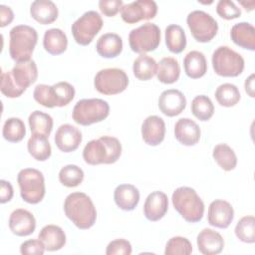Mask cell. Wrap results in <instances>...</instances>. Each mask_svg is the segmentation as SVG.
Returning a JSON list of instances; mask_svg holds the SVG:
<instances>
[{"instance_id": "obj_1", "label": "cell", "mask_w": 255, "mask_h": 255, "mask_svg": "<svg viewBox=\"0 0 255 255\" xmlns=\"http://www.w3.org/2000/svg\"><path fill=\"white\" fill-rule=\"evenodd\" d=\"M38 78L35 61L29 60L15 64L9 72L1 74V92L7 98L20 97Z\"/></svg>"}, {"instance_id": "obj_2", "label": "cell", "mask_w": 255, "mask_h": 255, "mask_svg": "<svg viewBox=\"0 0 255 255\" xmlns=\"http://www.w3.org/2000/svg\"><path fill=\"white\" fill-rule=\"evenodd\" d=\"M64 211L66 216L79 228H91L97 219L96 207L86 193H70L64 202Z\"/></svg>"}, {"instance_id": "obj_3", "label": "cell", "mask_w": 255, "mask_h": 255, "mask_svg": "<svg viewBox=\"0 0 255 255\" xmlns=\"http://www.w3.org/2000/svg\"><path fill=\"white\" fill-rule=\"evenodd\" d=\"M122 154V144L115 136L104 135L90 140L84 147L83 158L91 165L115 163Z\"/></svg>"}, {"instance_id": "obj_4", "label": "cell", "mask_w": 255, "mask_h": 255, "mask_svg": "<svg viewBox=\"0 0 255 255\" xmlns=\"http://www.w3.org/2000/svg\"><path fill=\"white\" fill-rule=\"evenodd\" d=\"M9 54L16 62L31 60L38 41L37 31L28 25L14 26L9 33Z\"/></svg>"}, {"instance_id": "obj_5", "label": "cell", "mask_w": 255, "mask_h": 255, "mask_svg": "<svg viewBox=\"0 0 255 255\" xmlns=\"http://www.w3.org/2000/svg\"><path fill=\"white\" fill-rule=\"evenodd\" d=\"M174 209L182 218L190 223L198 222L204 213V203L197 192L188 186L176 188L171 196Z\"/></svg>"}, {"instance_id": "obj_6", "label": "cell", "mask_w": 255, "mask_h": 255, "mask_svg": "<svg viewBox=\"0 0 255 255\" xmlns=\"http://www.w3.org/2000/svg\"><path fill=\"white\" fill-rule=\"evenodd\" d=\"M75 97V88L68 82H59L53 86L40 84L33 92L34 100L46 108L64 107Z\"/></svg>"}, {"instance_id": "obj_7", "label": "cell", "mask_w": 255, "mask_h": 255, "mask_svg": "<svg viewBox=\"0 0 255 255\" xmlns=\"http://www.w3.org/2000/svg\"><path fill=\"white\" fill-rule=\"evenodd\" d=\"M22 199L30 204H37L45 196V179L43 173L35 168L21 169L17 175Z\"/></svg>"}, {"instance_id": "obj_8", "label": "cell", "mask_w": 255, "mask_h": 255, "mask_svg": "<svg viewBox=\"0 0 255 255\" xmlns=\"http://www.w3.org/2000/svg\"><path fill=\"white\" fill-rule=\"evenodd\" d=\"M110 106L102 99H83L77 102L72 117L75 123L81 126H90L107 119Z\"/></svg>"}, {"instance_id": "obj_9", "label": "cell", "mask_w": 255, "mask_h": 255, "mask_svg": "<svg viewBox=\"0 0 255 255\" xmlns=\"http://www.w3.org/2000/svg\"><path fill=\"white\" fill-rule=\"evenodd\" d=\"M211 61L214 72L221 77H237L244 70L243 57L228 46L218 47Z\"/></svg>"}, {"instance_id": "obj_10", "label": "cell", "mask_w": 255, "mask_h": 255, "mask_svg": "<svg viewBox=\"0 0 255 255\" xmlns=\"http://www.w3.org/2000/svg\"><path fill=\"white\" fill-rule=\"evenodd\" d=\"M130 49L139 54L154 51L160 44V29L154 23H145L132 29L128 35Z\"/></svg>"}, {"instance_id": "obj_11", "label": "cell", "mask_w": 255, "mask_h": 255, "mask_svg": "<svg viewBox=\"0 0 255 255\" xmlns=\"http://www.w3.org/2000/svg\"><path fill=\"white\" fill-rule=\"evenodd\" d=\"M128 85L127 73L119 68H107L99 71L94 79L96 90L107 96L124 92Z\"/></svg>"}, {"instance_id": "obj_12", "label": "cell", "mask_w": 255, "mask_h": 255, "mask_svg": "<svg viewBox=\"0 0 255 255\" xmlns=\"http://www.w3.org/2000/svg\"><path fill=\"white\" fill-rule=\"evenodd\" d=\"M103 19L97 11H88L72 24L73 37L79 45H89L103 27Z\"/></svg>"}, {"instance_id": "obj_13", "label": "cell", "mask_w": 255, "mask_h": 255, "mask_svg": "<svg viewBox=\"0 0 255 255\" xmlns=\"http://www.w3.org/2000/svg\"><path fill=\"white\" fill-rule=\"evenodd\" d=\"M187 26L193 38L200 43L210 42L218 31L217 21L202 10H194L187 15Z\"/></svg>"}, {"instance_id": "obj_14", "label": "cell", "mask_w": 255, "mask_h": 255, "mask_svg": "<svg viewBox=\"0 0 255 255\" xmlns=\"http://www.w3.org/2000/svg\"><path fill=\"white\" fill-rule=\"evenodd\" d=\"M156 13L157 5L152 0H136L124 5L121 9L122 19L128 24L152 19Z\"/></svg>"}, {"instance_id": "obj_15", "label": "cell", "mask_w": 255, "mask_h": 255, "mask_svg": "<svg viewBox=\"0 0 255 255\" xmlns=\"http://www.w3.org/2000/svg\"><path fill=\"white\" fill-rule=\"evenodd\" d=\"M234 218V210L232 205L223 199L213 200L208 207L207 220L214 227L225 229Z\"/></svg>"}, {"instance_id": "obj_16", "label": "cell", "mask_w": 255, "mask_h": 255, "mask_svg": "<svg viewBox=\"0 0 255 255\" xmlns=\"http://www.w3.org/2000/svg\"><path fill=\"white\" fill-rule=\"evenodd\" d=\"M186 107L185 96L176 89L163 91L158 98V108L167 117H175L183 112Z\"/></svg>"}, {"instance_id": "obj_17", "label": "cell", "mask_w": 255, "mask_h": 255, "mask_svg": "<svg viewBox=\"0 0 255 255\" xmlns=\"http://www.w3.org/2000/svg\"><path fill=\"white\" fill-rule=\"evenodd\" d=\"M54 139L61 151L71 152L76 150L82 142V132L78 128L70 124H64L58 128Z\"/></svg>"}, {"instance_id": "obj_18", "label": "cell", "mask_w": 255, "mask_h": 255, "mask_svg": "<svg viewBox=\"0 0 255 255\" xmlns=\"http://www.w3.org/2000/svg\"><path fill=\"white\" fill-rule=\"evenodd\" d=\"M9 228L17 236H28L35 231L36 219L30 211L18 208L10 214Z\"/></svg>"}, {"instance_id": "obj_19", "label": "cell", "mask_w": 255, "mask_h": 255, "mask_svg": "<svg viewBox=\"0 0 255 255\" xmlns=\"http://www.w3.org/2000/svg\"><path fill=\"white\" fill-rule=\"evenodd\" d=\"M165 135L164 121L158 116H148L141 125V136L148 145H158Z\"/></svg>"}, {"instance_id": "obj_20", "label": "cell", "mask_w": 255, "mask_h": 255, "mask_svg": "<svg viewBox=\"0 0 255 255\" xmlns=\"http://www.w3.org/2000/svg\"><path fill=\"white\" fill-rule=\"evenodd\" d=\"M167 209L168 198L164 192L156 190L147 195L143 205V213L147 220L158 221L165 215Z\"/></svg>"}, {"instance_id": "obj_21", "label": "cell", "mask_w": 255, "mask_h": 255, "mask_svg": "<svg viewBox=\"0 0 255 255\" xmlns=\"http://www.w3.org/2000/svg\"><path fill=\"white\" fill-rule=\"evenodd\" d=\"M200 128L198 125L188 118L179 119L174 125L175 138L183 145H194L200 138Z\"/></svg>"}, {"instance_id": "obj_22", "label": "cell", "mask_w": 255, "mask_h": 255, "mask_svg": "<svg viewBox=\"0 0 255 255\" xmlns=\"http://www.w3.org/2000/svg\"><path fill=\"white\" fill-rule=\"evenodd\" d=\"M196 243L199 252L204 255L219 254L224 247L221 234L210 228H204L198 233Z\"/></svg>"}, {"instance_id": "obj_23", "label": "cell", "mask_w": 255, "mask_h": 255, "mask_svg": "<svg viewBox=\"0 0 255 255\" xmlns=\"http://www.w3.org/2000/svg\"><path fill=\"white\" fill-rule=\"evenodd\" d=\"M117 206L125 211H131L139 201V191L132 184H120L114 191Z\"/></svg>"}, {"instance_id": "obj_24", "label": "cell", "mask_w": 255, "mask_h": 255, "mask_svg": "<svg viewBox=\"0 0 255 255\" xmlns=\"http://www.w3.org/2000/svg\"><path fill=\"white\" fill-rule=\"evenodd\" d=\"M30 14L33 19L42 25H48L58 18V8L51 0H36L30 6Z\"/></svg>"}, {"instance_id": "obj_25", "label": "cell", "mask_w": 255, "mask_h": 255, "mask_svg": "<svg viewBox=\"0 0 255 255\" xmlns=\"http://www.w3.org/2000/svg\"><path fill=\"white\" fill-rule=\"evenodd\" d=\"M231 40L239 47L254 51L255 50V28L248 22H240L231 28Z\"/></svg>"}, {"instance_id": "obj_26", "label": "cell", "mask_w": 255, "mask_h": 255, "mask_svg": "<svg viewBox=\"0 0 255 255\" xmlns=\"http://www.w3.org/2000/svg\"><path fill=\"white\" fill-rule=\"evenodd\" d=\"M38 238L43 242L48 251H57L66 244V234L64 230L57 225H45L39 232Z\"/></svg>"}, {"instance_id": "obj_27", "label": "cell", "mask_w": 255, "mask_h": 255, "mask_svg": "<svg viewBox=\"0 0 255 255\" xmlns=\"http://www.w3.org/2000/svg\"><path fill=\"white\" fill-rule=\"evenodd\" d=\"M96 49L103 58H116L123 51V40L116 33H106L98 39Z\"/></svg>"}, {"instance_id": "obj_28", "label": "cell", "mask_w": 255, "mask_h": 255, "mask_svg": "<svg viewBox=\"0 0 255 255\" xmlns=\"http://www.w3.org/2000/svg\"><path fill=\"white\" fill-rule=\"evenodd\" d=\"M184 72L191 79H198L207 72V62L203 53L199 51L188 52L183 59Z\"/></svg>"}, {"instance_id": "obj_29", "label": "cell", "mask_w": 255, "mask_h": 255, "mask_svg": "<svg viewBox=\"0 0 255 255\" xmlns=\"http://www.w3.org/2000/svg\"><path fill=\"white\" fill-rule=\"evenodd\" d=\"M68 38L59 28L47 30L43 38V47L51 55H60L67 50Z\"/></svg>"}, {"instance_id": "obj_30", "label": "cell", "mask_w": 255, "mask_h": 255, "mask_svg": "<svg viewBox=\"0 0 255 255\" xmlns=\"http://www.w3.org/2000/svg\"><path fill=\"white\" fill-rule=\"evenodd\" d=\"M157 80L163 84H173L180 76L178 61L172 57H164L157 64Z\"/></svg>"}, {"instance_id": "obj_31", "label": "cell", "mask_w": 255, "mask_h": 255, "mask_svg": "<svg viewBox=\"0 0 255 255\" xmlns=\"http://www.w3.org/2000/svg\"><path fill=\"white\" fill-rule=\"evenodd\" d=\"M133 75L140 81L150 80L157 72V63L148 55L140 54L132 65Z\"/></svg>"}, {"instance_id": "obj_32", "label": "cell", "mask_w": 255, "mask_h": 255, "mask_svg": "<svg viewBox=\"0 0 255 255\" xmlns=\"http://www.w3.org/2000/svg\"><path fill=\"white\" fill-rule=\"evenodd\" d=\"M27 148L29 153L39 161L47 160L52 152L48 136L42 134L32 133L31 137L28 139Z\"/></svg>"}, {"instance_id": "obj_33", "label": "cell", "mask_w": 255, "mask_h": 255, "mask_svg": "<svg viewBox=\"0 0 255 255\" xmlns=\"http://www.w3.org/2000/svg\"><path fill=\"white\" fill-rule=\"evenodd\" d=\"M165 44L167 49L174 54L181 53L186 47V36L181 26L170 24L165 29Z\"/></svg>"}, {"instance_id": "obj_34", "label": "cell", "mask_w": 255, "mask_h": 255, "mask_svg": "<svg viewBox=\"0 0 255 255\" xmlns=\"http://www.w3.org/2000/svg\"><path fill=\"white\" fill-rule=\"evenodd\" d=\"M212 156L217 164L225 171L233 170L237 164V156L234 150L226 143H219L214 146Z\"/></svg>"}, {"instance_id": "obj_35", "label": "cell", "mask_w": 255, "mask_h": 255, "mask_svg": "<svg viewBox=\"0 0 255 255\" xmlns=\"http://www.w3.org/2000/svg\"><path fill=\"white\" fill-rule=\"evenodd\" d=\"M32 133L42 134L49 137L53 129V119L50 115L41 111H34L28 119Z\"/></svg>"}, {"instance_id": "obj_36", "label": "cell", "mask_w": 255, "mask_h": 255, "mask_svg": "<svg viewBox=\"0 0 255 255\" xmlns=\"http://www.w3.org/2000/svg\"><path fill=\"white\" fill-rule=\"evenodd\" d=\"M215 99L217 103L222 107H233L241 99L238 88L230 83H225L217 87L215 91Z\"/></svg>"}, {"instance_id": "obj_37", "label": "cell", "mask_w": 255, "mask_h": 255, "mask_svg": "<svg viewBox=\"0 0 255 255\" xmlns=\"http://www.w3.org/2000/svg\"><path fill=\"white\" fill-rule=\"evenodd\" d=\"M3 137L10 142L21 141L26 134L24 122L19 118H9L5 121L2 129Z\"/></svg>"}, {"instance_id": "obj_38", "label": "cell", "mask_w": 255, "mask_h": 255, "mask_svg": "<svg viewBox=\"0 0 255 255\" xmlns=\"http://www.w3.org/2000/svg\"><path fill=\"white\" fill-rule=\"evenodd\" d=\"M191 113L199 121L206 122L213 116L214 106L207 96L199 95L191 102Z\"/></svg>"}, {"instance_id": "obj_39", "label": "cell", "mask_w": 255, "mask_h": 255, "mask_svg": "<svg viewBox=\"0 0 255 255\" xmlns=\"http://www.w3.org/2000/svg\"><path fill=\"white\" fill-rule=\"evenodd\" d=\"M236 237L245 243L255 242V218L253 215L243 216L235 226Z\"/></svg>"}, {"instance_id": "obj_40", "label": "cell", "mask_w": 255, "mask_h": 255, "mask_svg": "<svg viewBox=\"0 0 255 255\" xmlns=\"http://www.w3.org/2000/svg\"><path fill=\"white\" fill-rule=\"evenodd\" d=\"M84 179V171L75 164H68L59 171L60 182L67 187H76L82 183Z\"/></svg>"}, {"instance_id": "obj_41", "label": "cell", "mask_w": 255, "mask_h": 255, "mask_svg": "<svg viewBox=\"0 0 255 255\" xmlns=\"http://www.w3.org/2000/svg\"><path fill=\"white\" fill-rule=\"evenodd\" d=\"M192 252V245L190 241L181 236H174L170 238L166 245L164 254L165 255H189Z\"/></svg>"}, {"instance_id": "obj_42", "label": "cell", "mask_w": 255, "mask_h": 255, "mask_svg": "<svg viewBox=\"0 0 255 255\" xmlns=\"http://www.w3.org/2000/svg\"><path fill=\"white\" fill-rule=\"evenodd\" d=\"M217 14L226 20H232L240 17L241 9L230 0H219L216 5Z\"/></svg>"}, {"instance_id": "obj_43", "label": "cell", "mask_w": 255, "mask_h": 255, "mask_svg": "<svg viewBox=\"0 0 255 255\" xmlns=\"http://www.w3.org/2000/svg\"><path fill=\"white\" fill-rule=\"evenodd\" d=\"M130 243L123 238L115 239L111 241L106 249L107 255H130L131 254Z\"/></svg>"}, {"instance_id": "obj_44", "label": "cell", "mask_w": 255, "mask_h": 255, "mask_svg": "<svg viewBox=\"0 0 255 255\" xmlns=\"http://www.w3.org/2000/svg\"><path fill=\"white\" fill-rule=\"evenodd\" d=\"M45 250V246L39 238L24 241L20 246V253L24 255H42L44 254Z\"/></svg>"}, {"instance_id": "obj_45", "label": "cell", "mask_w": 255, "mask_h": 255, "mask_svg": "<svg viewBox=\"0 0 255 255\" xmlns=\"http://www.w3.org/2000/svg\"><path fill=\"white\" fill-rule=\"evenodd\" d=\"M124 6L122 0H101L99 1V8L101 12L108 17H114Z\"/></svg>"}, {"instance_id": "obj_46", "label": "cell", "mask_w": 255, "mask_h": 255, "mask_svg": "<svg viewBox=\"0 0 255 255\" xmlns=\"http://www.w3.org/2000/svg\"><path fill=\"white\" fill-rule=\"evenodd\" d=\"M0 202L1 203H6L8 201H10L13 197L14 194V190H13V186L11 185V183L9 181H6L4 179L0 180Z\"/></svg>"}, {"instance_id": "obj_47", "label": "cell", "mask_w": 255, "mask_h": 255, "mask_svg": "<svg viewBox=\"0 0 255 255\" xmlns=\"http://www.w3.org/2000/svg\"><path fill=\"white\" fill-rule=\"evenodd\" d=\"M14 19V13L9 6L0 5V27L9 25Z\"/></svg>"}, {"instance_id": "obj_48", "label": "cell", "mask_w": 255, "mask_h": 255, "mask_svg": "<svg viewBox=\"0 0 255 255\" xmlns=\"http://www.w3.org/2000/svg\"><path fill=\"white\" fill-rule=\"evenodd\" d=\"M244 88H245L246 93H247L251 98H254V97H255V95H254V74H251V75L245 80Z\"/></svg>"}, {"instance_id": "obj_49", "label": "cell", "mask_w": 255, "mask_h": 255, "mask_svg": "<svg viewBox=\"0 0 255 255\" xmlns=\"http://www.w3.org/2000/svg\"><path fill=\"white\" fill-rule=\"evenodd\" d=\"M243 7H244V9L246 10V11H252L253 9H254V4H255V2L252 0V1H240L239 2Z\"/></svg>"}]
</instances>
